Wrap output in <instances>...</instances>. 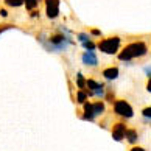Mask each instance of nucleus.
Returning <instances> with one entry per match:
<instances>
[{
    "mask_svg": "<svg viewBox=\"0 0 151 151\" xmlns=\"http://www.w3.org/2000/svg\"><path fill=\"white\" fill-rule=\"evenodd\" d=\"M148 53V47L147 44L142 42V41H136V42H131L122 50L119 53V59L120 61H131V59H136V58H142Z\"/></svg>",
    "mask_w": 151,
    "mask_h": 151,
    "instance_id": "1",
    "label": "nucleus"
},
{
    "mask_svg": "<svg viewBox=\"0 0 151 151\" xmlns=\"http://www.w3.org/2000/svg\"><path fill=\"white\" fill-rule=\"evenodd\" d=\"M72 42L73 41H72V37H70V33L63 27V28H61V33H56V35L48 37L47 48L53 50V52H61V50H65Z\"/></svg>",
    "mask_w": 151,
    "mask_h": 151,
    "instance_id": "2",
    "label": "nucleus"
},
{
    "mask_svg": "<svg viewBox=\"0 0 151 151\" xmlns=\"http://www.w3.org/2000/svg\"><path fill=\"white\" fill-rule=\"evenodd\" d=\"M120 37L119 36H111V37H104L98 42V48L100 52H103L106 55H115L120 50Z\"/></svg>",
    "mask_w": 151,
    "mask_h": 151,
    "instance_id": "3",
    "label": "nucleus"
},
{
    "mask_svg": "<svg viewBox=\"0 0 151 151\" xmlns=\"http://www.w3.org/2000/svg\"><path fill=\"white\" fill-rule=\"evenodd\" d=\"M114 112L120 117H125V119H131L134 111L126 100H117V101H114Z\"/></svg>",
    "mask_w": 151,
    "mask_h": 151,
    "instance_id": "4",
    "label": "nucleus"
},
{
    "mask_svg": "<svg viewBox=\"0 0 151 151\" xmlns=\"http://www.w3.org/2000/svg\"><path fill=\"white\" fill-rule=\"evenodd\" d=\"M45 2V13L48 19H56L59 16V0H44Z\"/></svg>",
    "mask_w": 151,
    "mask_h": 151,
    "instance_id": "5",
    "label": "nucleus"
},
{
    "mask_svg": "<svg viewBox=\"0 0 151 151\" xmlns=\"http://www.w3.org/2000/svg\"><path fill=\"white\" fill-rule=\"evenodd\" d=\"M125 131H126V125L123 122H119L112 126V139L117 142H120L125 139Z\"/></svg>",
    "mask_w": 151,
    "mask_h": 151,
    "instance_id": "6",
    "label": "nucleus"
},
{
    "mask_svg": "<svg viewBox=\"0 0 151 151\" xmlns=\"http://www.w3.org/2000/svg\"><path fill=\"white\" fill-rule=\"evenodd\" d=\"M83 63H84L86 65H97L98 64L97 55H95L93 50H87V52L83 55Z\"/></svg>",
    "mask_w": 151,
    "mask_h": 151,
    "instance_id": "7",
    "label": "nucleus"
},
{
    "mask_svg": "<svg viewBox=\"0 0 151 151\" xmlns=\"http://www.w3.org/2000/svg\"><path fill=\"white\" fill-rule=\"evenodd\" d=\"M103 76L106 80H115L119 76V69L117 67H108V69L103 70Z\"/></svg>",
    "mask_w": 151,
    "mask_h": 151,
    "instance_id": "8",
    "label": "nucleus"
},
{
    "mask_svg": "<svg viewBox=\"0 0 151 151\" xmlns=\"http://www.w3.org/2000/svg\"><path fill=\"white\" fill-rule=\"evenodd\" d=\"M91 109H92V114L93 117H98V115H103L104 112V104L101 101H95L91 104Z\"/></svg>",
    "mask_w": 151,
    "mask_h": 151,
    "instance_id": "9",
    "label": "nucleus"
},
{
    "mask_svg": "<svg viewBox=\"0 0 151 151\" xmlns=\"http://www.w3.org/2000/svg\"><path fill=\"white\" fill-rule=\"evenodd\" d=\"M125 137H126V140L129 143H136L139 140V134H137L136 129H126L125 131Z\"/></svg>",
    "mask_w": 151,
    "mask_h": 151,
    "instance_id": "10",
    "label": "nucleus"
},
{
    "mask_svg": "<svg viewBox=\"0 0 151 151\" xmlns=\"http://www.w3.org/2000/svg\"><path fill=\"white\" fill-rule=\"evenodd\" d=\"M24 3H25V8H27V9L33 11V9H36V8L39 6L41 0H24Z\"/></svg>",
    "mask_w": 151,
    "mask_h": 151,
    "instance_id": "11",
    "label": "nucleus"
},
{
    "mask_svg": "<svg viewBox=\"0 0 151 151\" xmlns=\"http://www.w3.org/2000/svg\"><path fill=\"white\" fill-rule=\"evenodd\" d=\"M89 95H92V93L91 92H86V91H83V89H81V91H78V93H76V101L78 103H84Z\"/></svg>",
    "mask_w": 151,
    "mask_h": 151,
    "instance_id": "12",
    "label": "nucleus"
},
{
    "mask_svg": "<svg viewBox=\"0 0 151 151\" xmlns=\"http://www.w3.org/2000/svg\"><path fill=\"white\" fill-rule=\"evenodd\" d=\"M3 2L9 8H19V6L24 5V0H3Z\"/></svg>",
    "mask_w": 151,
    "mask_h": 151,
    "instance_id": "13",
    "label": "nucleus"
},
{
    "mask_svg": "<svg viewBox=\"0 0 151 151\" xmlns=\"http://www.w3.org/2000/svg\"><path fill=\"white\" fill-rule=\"evenodd\" d=\"M76 84L80 89H84L86 87V80H84V76H83V73H78L76 75Z\"/></svg>",
    "mask_w": 151,
    "mask_h": 151,
    "instance_id": "14",
    "label": "nucleus"
},
{
    "mask_svg": "<svg viewBox=\"0 0 151 151\" xmlns=\"http://www.w3.org/2000/svg\"><path fill=\"white\" fill-rule=\"evenodd\" d=\"M11 28H14L13 24H0V35L5 33V31H8V30H11Z\"/></svg>",
    "mask_w": 151,
    "mask_h": 151,
    "instance_id": "15",
    "label": "nucleus"
},
{
    "mask_svg": "<svg viewBox=\"0 0 151 151\" xmlns=\"http://www.w3.org/2000/svg\"><path fill=\"white\" fill-rule=\"evenodd\" d=\"M83 47H84L86 50H95V47H97V45H95V44L91 41V39H89V41L83 42Z\"/></svg>",
    "mask_w": 151,
    "mask_h": 151,
    "instance_id": "16",
    "label": "nucleus"
},
{
    "mask_svg": "<svg viewBox=\"0 0 151 151\" xmlns=\"http://www.w3.org/2000/svg\"><path fill=\"white\" fill-rule=\"evenodd\" d=\"M78 39H80L81 42H86V41H89V39H91V36L86 35V33H80V35H78Z\"/></svg>",
    "mask_w": 151,
    "mask_h": 151,
    "instance_id": "17",
    "label": "nucleus"
},
{
    "mask_svg": "<svg viewBox=\"0 0 151 151\" xmlns=\"http://www.w3.org/2000/svg\"><path fill=\"white\" fill-rule=\"evenodd\" d=\"M142 114H143V117H147V119H151V106L145 108V109L142 111Z\"/></svg>",
    "mask_w": 151,
    "mask_h": 151,
    "instance_id": "18",
    "label": "nucleus"
},
{
    "mask_svg": "<svg viewBox=\"0 0 151 151\" xmlns=\"http://www.w3.org/2000/svg\"><path fill=\"white\" fill-rule=\"evenodd\" d=\"M91 35H92V36H101V31H100V30H92Z\"/></svg>",
    "mask_w": 151,
    "mask_h": 151,
    "instance_id": "19",
    "label": "nucleus"
},
{
    "mask_svg": "<svg viewBox=\"0 0 151 151\" xmlns=\"http://www.w3.org/2000/svg\"><path fill=\"white\" fill-rule=\"evenodd\" d=\"M147 91L151 92V76H150V80H148V83H147Z\"/></svg>",
    "mask_w": 151,
    "mask_h": 151,
    "instance_id": "20",
    "label": "nucleus"
},
{
    "mask_svg": "<svg viewBox=\"0 0 151 151\" xmlns=\"http://www.w3.org/2000/svg\"><path fill=\"white\" fill-rule=\"evenodd\" d=\"M131 151H145V150H143L142 147H132V148H131Z\"/></svg>",
    "mask_w": 151,
    "mask_h": 151,
    "instance_id": "21",
    "label": "nucleus"
},
{
    "mask_svg": "<svg viewBox=\"0 0 151 151\" xmlns=\"http://www.w3.org/2000/svg\"><path fill=\"white\" fill-rule=\"evenodd\" d=\"M0 14H2V16H3V17H6V16H8V13H6V9H3V8H2V9H0Z\"/></svg>",
    "mask_w": 151,
    "mask_h": 151,
    "instance_id": "22",
    "label": "nucleus"
},
{
    "mask_svg": "<svg viewBox=\"0 0 151 151\" xmlns=\"http://www.w3.org/2000/svg\"><path fill=\"white\" fill-rule=\"evenodd\" d=\"M145 73H147L148 76L151 75V67H145Z\"/></svg>",
    "mask_w": 151,
    "mask_h": 151,
    "instance_id": "23",
    "label": "nucleus"
}]
</instances>
